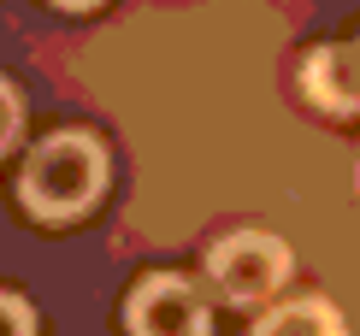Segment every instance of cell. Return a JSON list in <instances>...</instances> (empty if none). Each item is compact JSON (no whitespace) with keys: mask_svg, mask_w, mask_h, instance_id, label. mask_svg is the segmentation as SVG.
<instances>
[{"mask_svg":"<svg viewBox=\"0 0 360 336\" xmlns=\"http://www.w3.org/2000/svg\"><path fill=\"white\" fill-rule=\"evenodd\" d=\"M101 189H107V148L89 130H53L48 142H36V154L18 177V201L48 224L89 212Z\"/></svg>","mask_w":360,"mask_h":336,"instance_id":"cell-1","label":"cell"},{"mask_svg":"<svg viewBox=\"0 0 360 336\" xmlns=\"http://www.w3.org/2000/svg\"><path fill=\"white\" fill-rule=\"evenodd\" d=\"M207 278L231 307H260L290 278V248L266 231H231L207 248Z\"/></svg>","mask_w":360,"mask_h":336,"instance_id":"cell-2","label":"cell"},{"mask_svg":"<svg viewBox=\"0 0 360 336\" xmlns=\"http://www.w3.org/2000/svg\"><path fill=\"white\" fill-rule=\"evenodd\" d=\"M124 318L130 336H207V301L195 295L189 278H172V271L142 278Z\"/></svg>","mask_w":360,"mask_h":336,"instance_id":"cell-3","label":"cell"},{"mask_svg":"<svg viewBox=\"0 0 360 336\" xmlns=\"http://www.w3.org/2000/svg\"><path fill=\"white\" fill-rule=\"evenodd\" d=\"M302 89H307L313 106H325V112H337V118L360 112V36L307 53L302 59Z\"/></svg>","mask_w":360,"mask_h":336,"instance_id":"cell-4","label":"cell"},{"mask_svg":"<svg viewBox=\"0 0 360 336\" xmlns=\"http://www.w3.org/2000/svg\"><path fill=\"white\" fill-rule=\"evenodd\" d=\"M248 336H342V313L325 295H295L266 318H254Z\"/></svg>","mask_w":360,"mask_h":336,"instance_id":"cell-5","label":"cell"},{"mask_svg":"<svg viewBox=\"0 0 360 336\" xmlns=\"http://www.w3.org/2000/svg\"><path fill=\"white\" fill-rule=\"evenodd\" d=\"M0 336H36V313H30V301L6 295V289H0Z\"/></svg>","mask_w":360,"mask_h":336,"instance_id":"cell-6","label":"cell"},{"mask_svg":"<svg viewBox=\"0 0 360 336\" xmlns=\"http://www.w3.org/2000/svg\"><path fill=\"white\" fill-rule=\"evenodd\" d=\"M18 118H24V106H18V89H12L6 77H0V154H6V148L18 142Z\"/></svg>","mask_w":360,"mask_h":336,"instance_id":"cell-7","label":"cell"},{"mask_svg":"<svg viewBox=\"0 0 360 336\" xmlns=\"http://www.w3.org/2000/svg\"><path fill=\"white\" fill-rule=\"evenodd\" d=\"M53 6H65V12H89V6H101V0H53Z\"/></svg>","mask_w":360,"mask_h":336,"instance_id":"cell-8","label":"cell"}]
</instances>
